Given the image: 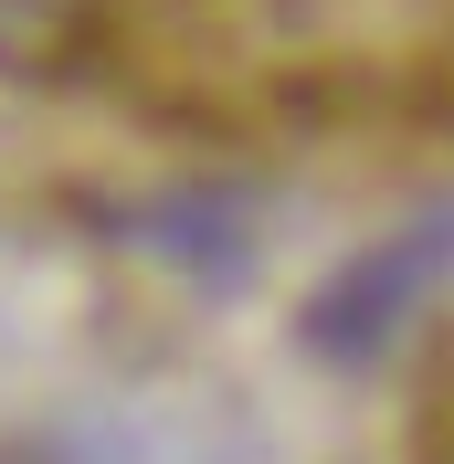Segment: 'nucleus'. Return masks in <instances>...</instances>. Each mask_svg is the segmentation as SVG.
Wrapping results in <instances>:
<instances>
[{
    "instance_id": "1",
    "label": "nucleus",
    "mask_w": 454,
    "mask_h": 464,
    "mask_svg": "<svg viewBox=\"0 0 454 464\" xmlns=\"http://www.w3.org/2000/svg\"><path fill=\"white\" fill-rule=\"evenodd\" d=\"M0 74L222 159H401L444 106V0H0Z\"/></svg>"
}]
</instances>
